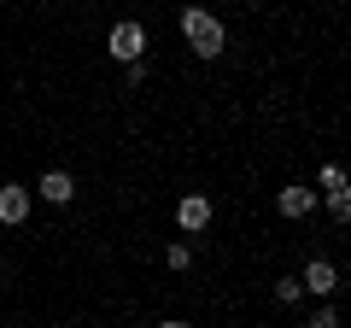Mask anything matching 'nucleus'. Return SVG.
<instances>
[{
    "instance_id": "4",
    "label": "nucleus",
    "mask_w": 351,
    "mask_h": 328,
    "mask_svg": "<svg viewBox=\"0 0 351 328\" xmlns=\"http://www.w3.org/2000/svg\"><path fill=\"white\" fill-rule=\"evenodd\" d=\"M176 223L188 229V235L211 229V200H205V194H182V200H176Z\"/></svg>"
},
{
    "instance_id": "1",
    "label": "nucleus",
    "mask_w": 351,
    "mask_h": 328,
    "mask_svg": "<svg viewBox=\"0 0 351 328\" xmlns=\"http://www.w3.org/2000/svg\"><path fill=\"white\" fill-rule=\"evenodd\" d=\"M182 36H188V47L199 53V59H223V47H228L223 18L205 12V6H182Z\"/></svg>"
},
{
    "instance_id": "13",
    "label": "nucleus",
    "mask_w": 351,
    "mask_h": 328,
    "mask_svg": "<svg viewBox=\"0 0 351 328\" xmlns=\"http://www.w3.org/2000/svg\"><path fill=\"white\" fill-rule=\"evenodd\" d=\"M158 328H188V323H176V316H170V323H158Z\"/></svg>"
},
{
    "instance_id": "9",
    "label": "nucleus",
    "mask_w": 351,
    "mask_h": 328,
    "mask_svg": "<svg viewBox=\"0 0 351 328\" xmlns=\"http://www.w3.org/2000/svg\"><path fill=\"white\" fill-rule=\"evenodd\" d=\"M164 264H170V270H176V276H182V270H193V253H188V246H182V240H176L170 253H164Z\"/></svg>"
},
{
    "instance_id": "3",
    "label": "nucleus",
    "mask_w": 351,
    "mask_h": 328,
    "mask_svg": "<svg viewBox=\"0 0 351 328\" xmlns=\"http://www.w3.org/2000/svg\"><path fill=\"white\" fill-rule=\"evenodd\" d=\"M299 288H304V293H316V299H328V293L339 288V264H328V258H311V264H304V276H299Z\"/></svg>"
},
{
    "instance_id": "10",
    "label": "nucleus",
    "mask_w": 351,
    "mask_h": 328,
    "mask_svg": "<svg viewBox=\"0 0 351 328\" xmlns=\"http://www.w3.org/2000/svg\"><path fill=\"white\" fill-rule=\"evenodd\" d=\"M276 299H281V305H293V299H304V288H299V276H281V281H276Z\"/></svg>"
},
{
    "instance_id": "5",
    "label": "nucleus",
    "mask_w": 351,
    "mask_h": 328,
    "mask_svg": "<svg viewBox=\"0 0 351 328\" xmlns=\"http://www.w3.org/2000/svg\"><path fill=\"white\" fill-rule=\"evenodd\" d=\"M36 194H41L47 205H71V200H76V176H71V170H47V176L36 182Z\"/></svg>"
},
{
    "instance_id": "12",
    "label": "nucleus",
    "mask_w": 351,
    "mask_h": 328,
    "mask_svg": "<svg viewBox=\"0 0 351 328\" xmlns=\"http://www.w3.org/2000/svg\"><path fill=\"white\" fill-rule=\"evenodd\" d=\"M311 328H339V311H334V305H322V311L311 316Z\"/></svg>"
},
{
    "instance_id": "7",
    "label": "nucleus",
    "mask_w": 351,
    "mask_h": 328,
    "mask_svg": "<svg viewBox=\"0 0 351 328\" xmlns=\"http://www.w3.org/2000/svg\"><path fill=\"white\" fill-rule=\"evenodd\" d=\"M29 217V188L24 182H6L0 188V223H24Z\"/></svg>"
},
{
    "instance_id": "6",
    "label": "nucleus",
    "mask_w": 351,
    "mask_h": 328,
    "mask_svg": "<svg viewBox=\"0 0 351 328\" xmlns=\"http://www.w3.org/2000/svg\"><path fill=\"white\" fill-rule=\"evenodd\" d=\"M276 211L293 217V223H299V217H311V211H316V188H299V182H293V188H281V194H276Z\"/></svg>"
},
{
    "instance_id": "8",
    "label": "nucleus",
    "mask_w": 351,
    "mask_h": 328,
    "mask_svg": "<svg viewBox=\"0 0 351 328\" xmlns=\"http://www.w3.org/2000/svg\"><path fill=\"white\" fill-rule=\"evenodd\" d=\"M322 194H346V170H339V164H322Z\"/></svg>"
},
{
    "instance_id": "11",
    "label": "nucleus",
    "mask_w": 351,
    "mask_h": 328,
    "mask_svg": "<svg viewBox=\"0 0 351 328\" xmlns=\"http://www.w3.org/2000/svg\"><path fill=\"white\" fill-rule=\"evenodd\" d=\"M328 211H334V223H351V194H328Z\"/></svg>"
},
{
    "instance_id": "2",
    "label": "nucleus",
    "mask_w": 351,
    "mask_h": 328,
    "mask_svg": "<svg viewBox=\"0 0 351 328\" xmlns=\"http://www.w3.org/2000/svg\"><path fill=\"white\" fill-rule=\"evenodd\" d=\"M106 53H112L117 65H135L141 53H147V30H141L135 18H123V24H112V36H106Z\"/></svg>"
}]
</instances>
